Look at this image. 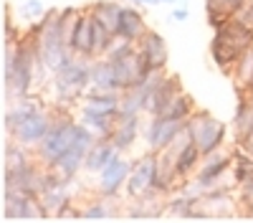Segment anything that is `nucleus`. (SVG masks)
<instances>
[{
    "label": "nucleus",
    "mask_w": 253,
    "mask_h": 223,
    "mask_svg": "<svg viewBox=\"0 0 253 223\" xmlns=\"http://www.w3.org/2000/svg\"><path fill=\"white\" fill-rule=\"evenodd\" d=\"M31 31L38 41V53L43 58L48 74H56L63 64H69L74 58V51L66 46L63 33H61V10L48 8V13L41 20H36L31 26Z\"/></svg>",
    "instance_id": "f257e3e1"
},
{
    "label": "nucleus",
    "mask_w": 253,
    "mask_h": 223,
    "mask_svg": "<svg viewBox=\"0 0 253 223\" xmlns=\"http://www.w3.org/2000/svg\"><path fill=\"white\" fill-rule=\"evenodd\" d=\"M91 58L74 56L53 74V91L58 101H76L91 89Z\"/></svg>",
    "instance_id": "f03ea898"
},
{
    "label": "nucleus",
    "mask_w": 253,
    "mask_h": 223,
    "mask_svg": "<svg viewBox=\"0 0 253 223\" xmlns=\"http://www.w3.org/2000/svg\"><path fill=\"white\" fill-rule=\"evenodd\" d=\"M79 127H81V122H74L66 114L53 112V127L46 134V139L36 147L41 162H43V165H51V162H56L61 155H66L71 150V145L76 142V137H79Z\"/></svg>",
    "instance_id": "7ed1b4c3"
},
{
    "label": "nucleus",
    "mask_w": 253,
    "mask_h": 223,
    "mask_svg": "<svg viewBox=\"0 0 253 223\" xmlns=\"http://www.w3.org/2000/svg\"><path fill=\"white\" fill-rule=\"evenodd\" d=\"M187 132L205 157L215 150H223V142L228 137V125L220 122L218 117H213L208 109H195L187 119Z\"/></svg>",
    "instance_id": "20e7f679"
},
{
    "label": "nucleus",
    "mask_w": 253,
    "mask_h": 223,
    "mask_svg": "<svg viewBox=\"0 0 253 223\" xmlns=\"http://www.w3.org/2000/svg\"><path fill=\"white\" fill-rule=\"evenodd\" d=\"M94 142H96L94 132H91L86 125H81V127H79V137H76V142L71 145V150H69L66 155H61L56 162L46 165L48 173H51L53 178L63 180V182H71V180L79 175V170L84 168V162H86V155H89V150H91Z\"/></svg>",
    "instance_id": "39448f33"
},
{
    "label": "nucleus",
    "mask_w": 253,
    "mask_h": 223,
    "mask_svg": "<svg viewBox=\"0 0 253 223\" xmlns=\"http://www.w3.org/2000/svg\"><path fill=\"white\" fill-rule=\"evenodd\" d=\"M51 127H53V112H46L43 107H38L10 132V137L26 147H38L51 132Z\"/></svg>",
    "instance_id": "423d86ee"
},
{
    "label": "nucleus",
    "mask_w": 253,
    "mask_h": 223,
    "mask_svg": "<svg viewBox=\"0 0 253 223\" xmlns=\"http://www.w3.org/2000/svg\"><path fill=\"white\" fill-rule=\"evenodd\" d=\"M187 119L177 117H152L150 127H147V145L152 152H162L172 145V142L185 132Z\"/></svg>",
    "instance_id": "0eeeda50"
},
{
    "label": "nucleus",
    "mask_w": 253,
    "mask_h": 223,
    "mask_svg": "<svg viewBox=\"0 0 253 223\" xmlns=\"http://www.w3.org/2000/svg\"><path fill=\"white\" fill-rule=\"evenodd\" d=\"M230 168H233V155L215 150V152H210V155L203 157L200 168L195 170V180L205 188V193H208V190H215L218 180H220Z\"/></svg>",
    "instance_id": "6e6552de"
},
{
    "label": "nucleus",
    "mask_w": 253,
    "mask_h": 223,
    "mask_svg": "<svg viewBox=\"0 0 253 223\" xmlns=\"http://www.w3.org/2000/svg\"><path fill=\"white\" fill-rule=\"evenodd\" d=\"M155 170H157V152L150 150L144 157L132 162V173H129V180H126V193H129L132 198H139L147 190H152Z\"/></svg>",
    "instance_id": "1a4fd4ad"
},
{
    "label": "nucleus",
    "mask_w": 253,
    "mask_h": 223,
    "mask_svg": "<svg viewBox=\"0 0 253 223\" xmlns=\"http://www.w3.org/2000/svg\"><path fill=\"white\" fill-rule=\"evenodd\" d=\"M132 173V162H126L122 155H117L107 168L99 173V193L104 198H117V193L122 190V185H126Z\"/></svg>",
    "instance_id": "9d476101"
},
{
    "label": "nucleus",
    "mask_w": 253,
    "mask_h": 223,
    "mask_svg": "<svg viewBox=\"0 0 253 223\" xmlns=\"http://www.w3.org/2000/svg\"><path fill=\"white\" fill-rule=\"evenodd\" d=\"M185 89H182V84H180V76H170L167 74V79L162 81V84L150 94V99H147V114L150 117H160V114H165L167 109H170V104L182 94Z\"/></svg>",
    "instance_id": "9b49d317"
},
{
    "label": "nucleus",
    "mask_w": 253,
    "mask_h": 223,
    "mask_svg": "<svg viewBox=\"0 0 253 223\" xmlns=\"http://www.w3.org/2000/svg\"><path fill=\"white\" fill-rule=\"evenodd\" d=\"M139 51L147 61V66L150 69H167V58H170V48H167V41L162 33L157 31H147L142 38H139Z\"/></svg>",
    "instance_id": "f8f14e48"
},
{
    "label": "nucleus",
    "mask_w": 253,
    "mask_h": 223,
    "mask_svg": "<svg viewBox=\"0 0 253 223\" xmlns=\"http://www.w3.org/2000/svg\"><path fill=\"white\" fill-rule=\"evenodd\" d=\"M248 3H251V0H208V3H205L208 26L213 28V31H218L233 15H241Z\"/></svg>",
    "instance_id": "ddd939ff"
},
{
    "label": "nucleus",
    "mask_w": 253,
    "mask_h": 223,
    "mask_svg": "<svg viewBox=\"0 0 253 223\" xmlns=\"http://www.w3.org/2000/svg\"><path fill=\"white\" fill-rule=\"evenodd\" d=\"M71 51H74V56L94 58V15L89 8L79 18V26H76L74 38H71Z\"/></svg>",
    "instance_id": "4468645a"
},
{
    "label": "nucleus",
    "mask_w": 253,
    "mask_h": 223,
    "mask_svg": "<svg viewBox=\"0 0 253 223\" xmlns=\"http://www.w3.org/2000/svg\"><path fill=\"white\" fill-rule=\"evenodd\" d=\"M119 104H122V91H94V89H89V94L84 96L81 112L119 114Z\"/></svg>",
    "instance_id": "2eb2a0df"
},
{
    "label": "nucleus",
    "mask_w": 253,
    "mask_h": 223,
    "mask_svg": "<svg viewBox=\"0 0 253 223\" xmlns=\"http://www.w3.org/2000/svg\"><path fill=\"white\" fill-rule=\"evenodd\" d=\"M117 155H122V150L114 145L112 139H96L94 145H91V150H89V155H86L84 170H89V173H101Z\"/></svg>",
    "instance_id": "dca6fc26"
},
{
    "label": "nucleus",
    "mask_w": 253,
    "mask_h": 223,
    "mask_svg": "<svg viewBox=\"0 0 253 223\" xmlns=\"http://www.w3.org/2000/svg\"><path fill=\"white\" fill-rule=\"evenodd\" d=\"M137 134H139V114H119L109 139L124 152L137 142Z\"/></svg>",
    "instance_id": "f3484780"
},
{
    "label": "nucleus",
    "mask_w": 253,
    "mask_h": 223,
    "mask_svg": "<svg viewBox=\"0 0 253 223\" xmlns=\"http://www.w3.org/2000/svg\"><path fill=\"white\" fill-rule=\"evenodd\" d=\"M41 200H43V206L48 208V213L56 216L66 203H71L69 200V182H63V180H58L48 173L46 185H43V190H41Z\"/></svg>",
    "instance_id": "a211bd4d"
},
{
    "label": "nucleus",
    "mask_w": 253,
    "mask_h": 223,
    "mask_svg": "<svg viewBox=\"0 0 253 223\" xmlns=\"http://www.w3.org/2000/svg\"><path fill=\"white\" fill-rule=\"evenodd\" d=\"M228 76L233 79L238 94H251V91H253V46H248V48L238 56L233 71H230Z\"/></svg>",
    "instance_id": "6ab92c4d"
},
{
    "label": "nucleus",
    "mask_w": 253,
    "mask_h": 223,
    "mask_svg": "<svg viewBox=\"0 0 253 223\" xmlns=\"http://www.w3.org/2000/svg\"><path fill=\"white\" fill-rule=\"evenodd\" d=\"M150 31L144 23V15L132 8V5H124L122 8V15H119V36L126 38V41H134V44H139V38Z\"/></svg>",
    "instance_id": "aec40b11"
},
{
    "label": "nucleus",
    "mask_w": 253,
    "mask_h": 223,
    "mask_svg": "<svg viewBox=\"0 0 253 223\" xmlns=\"http://www.w3.org/2000/svg\"><path fill=\"white\" fill-rule=\"evenodd\" d=\"M91 89L94 91H119L114 66L107 56L91 58Z\"/></svg>",
    "instance_id": "412c9836"
},
{
    "label": "nucleus",
    "mask_w": 253,
    "mask_h": 223,
    "mask_svg": "<svg viewBox=\"0 0 253 223\" xmlns=\"http://www.w3.org/2000/svg\"><path fill=\"white\" fill-rule=\"evenodd\" d=\"M122 8H124V5L117 3V0H96V3L89 5L91 15H94L109 33H114V36H119V15H122Z\"/></svg>",
    "instance_id": "4be33fe9"
},
{
    "label": "nucleus",
    "mask_w": 253,
    "mask_h": 223,
    "mask_svg": "<svg viewBox=\"0 0 253 223\" xmlns=\"http://www.w3.org/2000/svg\"><path fill=\"white\" fill-rule=\"evenodd\" d=\"M117 117L119 114H94V112H81V125H86L96 139H109L117 125Z\"/></svg>",
    "instance_id": "5701e85b"
},
{
    "label": "nucleus",
    "mask_w": 253,
    "mask_h": 223,
    "mask_svg": "<svg viewBox=\"0 0 253 223\" xmlns=\"http://www.w3.org/2000/svg\"><path fill=\"white\" fill-rule=\"evenodd\" d=\"M28 147L26 145H20L18 139H10L5 142V147H3V162H5V168L3 170H20V168H26L31 165V160H28Z\"/></svg>",
    "instance_id": "b1692460"
},
{
    "label": "nucleus",
    "mask_w": 253,
    "mask_h": 223,
    "mask_svg": "<svg viewBox=\"0 0 253 223\" xmlns=\"http://www.w3.org/2000/svg\"><path fill=\"white\" fill-rule=\"evenodd\" d=\"M233 178H236V185L241 188L246 180H251L253 178V155L251 152H246L243 147H238L236 152H233Z\"/></svg>",
    "instance_id": "393cba45"
},
{
    "label": "nucleus",
    "mask_w": 253,
    "mask_h": 223,
    "mask_svg": "<svg viewBox=\"0 0 253 223\" xmlns=\"http://www.w3.org/2000/svg\"><path fill=\"white\" fill-rule=\"evenodd\" d=\"M195 112V101H193V96H190L187 91H182L172 104H170V109H167L165 114H160V117H177V119H190V114Z\"/></svg>",
    "instance_id": "a878e982"
},
{
    "label": "nucleus",
    "mask_w": 253,
    "mask_h": 223,
    "mask_svg": "<svg viewBox=\"0 0 253 223\" xmlns=\"http://www.w3.org/2000/svg\"><path fill=\"white\" fill-rule=\"evenodd\" d=\"M193 211H195V198H190L185 193H180L177 198L167 203V213L175 218H193Z\"/></svg>",
    "instance_id": "bb28decb"
},
{
    "label": "nucleus",
    "mask_w": 253,
    "mask_h": 223,
    "mask_svg": "<svg viewBox=\"0 0 253 223\" xmlns=\"http://www.w3.org/2000/svg\"><path fill=\"white\" fill-rule=\"evenodd\" d=\"M46 13H48V8L43 5V0H26V3L20 5V15H23L26 20H33V23L41 20Z\"/></svg>",
    "instance_id": "cd10ccee"
},
{
    "label": "nucleus",
    "mask_w": 253,
    "mask_h": 223,
    "mask_svg": "<svg viewBox=\"0 0 253 223\" xmlns=\"http://www.w3.org/2000/svg\"><path fill=\"white\" fill-rule=\"evenodd\" d=\"M81 218L84 221H101V218H109V211L101 200H94L86 211H81Z\"/></svg>",
    "instance_id": "c85d7f7f"
},
{
    "label": "nucleus",
    "mask_w": 253,
    "mask_h": 223,
    "mask_svg": "<svg viewBox=\"0 0 253 223\" xmlns=\"http://www.w3.org/2000/svg\"><path fill=\"white\" fill-rule=\"evenodd\" d=\"M236 145H238V147H243L246 152H251V155H253V125L248 127V132H246V134L236 142Z\"/></svg>",
    "instance_id": "c756f323"
},
{
    "label": "nucleus",
    "mask_w": 253,
    "mask_h": 223,
    "mask_svg": "<svg viewBox=\"0 0 253 223\" xmlns=\"http://www.w3.org/2000/svg\"><path fill=\"white\" fill-rule=\"evenodd\" d=\"M170 18H172V20H177V23H185V20L190 18V10H187V5H175V10L170 13Z\"/></svg>",
    "instance_id": "7c9ffc66"
},
{
    "label": "nucleus",
    "mask_w": 253,
    "mask_h": 223,
    "mask_svg": "<svg viewBox=\"0 0 253 223\" xmlns=\"http://www.w3.org/2000/svg\"><path fill=\"white\" fill-rule=\"evenodd\" d=\"M241 18H243V20H246V23H248V26L253 28V0H251V3L246 5V10L241 13Z\"/></svg>",
    "instance_id": "2f4dec72"
},
{
    "label": "nucleus",
    "mask_w": 253,
    "mask_h": 223,
    "mask_svg": "<svg viewBox=\"0 0 253 223\" xmlns=\"http://www.w3.org/2000/svg\"><path fill=\"white\" fill-rule=\"evenodd\" d=\"M175 5H187V0H175Z\"/></svg>",
    "instance_id": "473e14b6"
},
{
    "label": "nucleus",
    "mask_w": 253,
    "mask_h": 223,
    "mask_svg": "<svg viewBox=\"0 0 253 223\" xmlns=\"http://www.w3.org/2000/svg\"><path fill=\"white\" fill-rule=\"evenodd\" d=\"M251 99H253V91H251Z\"/></svg>",
    "instance_id": "72a5a7b5"
}]
</instances>
